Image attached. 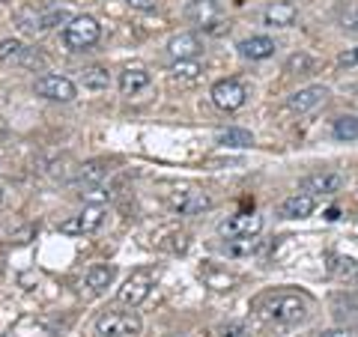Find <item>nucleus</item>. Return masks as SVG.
Returning <instances> with one entry per match:
<instances>
[{"mask_svg":"<svg viewBox=\"0 0 358 337\" xmlns=\"http://www.w3.org/2000/svg\"><path fill=\"white\" fill-rule=\"evenodd\" d=\"M329 272L331 275H355L358 272V263L350 260V257H331V263H329Z\"/></svg>","mask_w":358,"mask_h":337,"instance_id":"24","label":"nucleus"},{"mask_svg":"<svg viewBox=\"0 0 358 337\" xmlns=\"http://www.w3.org/2000/svg\"><path fill=\"white\" fill-rule=\"evenodd\" d=\"M33 89H36L42 99H48V102H72V99L78 96V87L69 81V78H66V75H54V72L36 78Z\"/></svg>","mask_w":358,"mask_h":337,"instance_id":"8","label":"nucleus"},{"mask_svg":"<svg viewBox=\"0 0 358 337\" xmlns=\"http://www.w3.org/2000/svg\"><path fill=\"white\" fill-rule=\"evenodd\" d=\"M310 310V301L299 293H275L263 301V313L268 320L281 322V325H296L308 317Z\"/></svg>","mask_w":358,"mask_h":337,"instance_id":"1","label":"nucleus"},{"mask_svg":"<svg viewBox=\"0 0 358 337\" xmlns=\"http://www.w3.org/2000/svg\"><path fill=\"white\" fill-rule=\"evenodd\" d=\"M313 69V60L308 54H293V57L287 60V72H299V75H310Z\"/></svg>","mask_w":358,"mask_h":337,"instance_id":"26","label":"nucleus"},{"mask_svg":"<svg viewBox=\"0 0 358 337\" xmlns=\"http://www.w3.org/2000/svg\"><path fill=\"white\" fill-rule=\"evenodd\" d=\"M81 197L84 200H93V203L99 206L102 200H108V191H102V182H99V185H90L87 191H81Z\"/></svg>","mask_w":358,"mask_h":337,"instance_id":"29","label":"nucleus"},{"mask_svg":"<svg viewBox=\"0 0 358 337\" xmlns=\"http://www.w3.org/2000/svg\"><path fill=\"white\" fill-rule=\"evenodd\" d=\"M131 9H138V13H147V9H155L162 3V0H126Z\"/></svg>","mask_w":358,"mask_h":337,"instance_id":"30","label":"nucleus"},{"mask_svg":"<svg viewBox=\"0 0 358 337\" xmlns=\"http://www.w3.org/2000/svg\"><path fill=\"white\" fill-rule=\"evenodd\" d=\"M108 171H110V167H105V164H87L84 167V171H81V179H84V182L87 185H99V182H102V179L108 176Z\"/></svg>","mask_w":358,"mask_h":337,"instance_id":"25","label":"nucleus"},{"mask_svg":"<svg viewBox=\"0 0 358 337\" xmlns=\"http://www.w3.org/2000/svg\"><path fill=\"white\" fill-rule=\"evenodd\" d=\"M275 39L268 36H251V39H242L239 42V54L245 60H268L275 54Z\"/></svg>","mask_w":358,"mask_h":337,"instance_id":"17","label":"nucleus"},{"mask_svg":"<svg viewBox=\"0 0 358 337\" xmlns=\"http://www.w3.org/2000/svg\"><path fill=\"white\" fill-rule=\"evenodd\" d=\"M167 54H171L173 60H194L203 54V42H200L197 33H176L167 42Z\"/></svg>","mask_w":358,"mask_h":337,"instance_id":"11","label":"nucleus"},{"mask_svg":"<svg viewBox=\"0 0 358 337\" xmlns=\"http://www.w3.org/2000/svg\"><path fill=\"white\" fill-rule=\"evenodd\" d=\"M212 102L221 110H239L248 102V89H245L242 81H236V78H224V81L212 84Z\"/></svg>","mask_w":358,"mask_h":337,"instance_id":"9","label":"nucleus"},{"mask_svg":"<svg viewBox=\"0 0 358 337\" xmlns=\"http://www.w3.org/2000/svg\"><path fill=\"white\" fill-rule=\"evenodd\" d=\"M343 188V176L334 173V171H322V173H310L301 179V191L313 197H331Z\"/></svg>","mask_w":358,"mask_h":337,"instance_id":"10","label":"nucleus"},{"mask_svg":"<svg viewBox=\"0 0 358 337\" xmlns=\"http://www.w3.org/2000/svg\"><path fill=\"white\" fill-rule=\"evenodd\" d=\"M155 268H138V272H131L126 278V284L120 287V293L117 299L122 301V305H131V308H138L141 301H147L150 293H152V287H155Z\"/></svg>","mask_w":358,"mask_h":337,"instance_id":"5","label":"nucleus"},{"mask_svg":"<svg viewBox=\"0 0 358 337\" xmlns=\"http://www.w3.org/2000/svg\"><path fill=\"white\" fill-rule=\"evenodd\" d=\"M215 143L224 150H248L254 147V134L248 129H227V131H218Z\"/></svg>","mask_w":358,"mask_h":337,"instance_id":"18","label":"nucleus"},{"mask_svg":"<svg viewBox=\"0 0 358 337\" xmlns=\"http://www.w3.org/2000/svg\"><path fill=\"white\" fill-rule=\"evenodd\" d=\"M313 209H317V197L305 194V191H299V194L287 197L284 203H281V215L289 218V221H301V218H310Z\"/></svg>","mask_w":358,"mask_h":337,"instance_id":"14","label":"nucleus"},{"mask_svg":"<svg viewBox=\"0 0 358 337\" xmlns=\"http://www.w3.org/2000/svg\"><path fill=\"white\" fill-rule=\"evenodd\" d=\"M263 230V218L257 212H236L218 224V233L224 239H254Z\"/></svg>","mask_w":358,"mask_h":337,"instance_id":"6","label":"nucleus"},{"mask_svg":"<svg viewBox=\"0 0 358 337\" xmlns=\"http://www.w3.org/2000/svg\"><path fill=\"white\" fill-rule=\"evenodd\" d=\"M15 54H21V42L18 39H3L0 42V60L15 57Z\"/></svg>","mask_w":358,"mask_h":337,"instance_id":"28","label":"nucleus"},{"mask_svg":"<svg viewBox=\"0 0 358 337\" xmlns=\"http://www.w3.org/2000/svg\"><path fill=\"white\" fill-rule=\"evenodd\" d=\"M242 331H245L242 325H230V329H224V334H221V337H242Z\"/></svg>","mask_w":358,"mask_h":337,"instance_id":"32","label":"nucleus"},{"mask_svg":"<svg viewBox=\"0 0 358 337\" xmlns=\"http://www.w3.org/2000/svg\"><path fill=\"white\" fill-rule=\"evenodd\" d=\"M143 331V322L138 313L129 310H105L96 317V334L99 337H138Z\"/></svg>","mask_w":358,"mask_h":337,"instance_id":"2","label":"nucleus"},{"mask_svg":"<svg viewBox=\"0 0 358 337\" xmlns=\"http://www.w3.org/2000/svg\"><path fill=\"white\" fill-rule=\"evenodd\" d=\"M326 99H329L326 87H305V89H299V93H293L287 99V108L293 110V114H310V110L320 108Z\"/></svg>","mask_w":358,"mask_h":337,"instance_id":"12","label":"nucleus"},{"mask_svg":"<svg viewBox=\"0 0 358 337\" xmlns=\"http://www.w3.org/2000/svg\"><path fill=\"white\" fill-rule=\"evenodd\" d=\"M320 337H352V331H346V329H331V331L320 334Z\"/></svg>","mask_w":358,"mask_h":337,"instance_id":"33","label":"nucleus"},{"mask_svg":"<svg viewBox=\"0 0 358 337\" xmlns=\"http://www.w3.org/2000/svg\"><path fill=\"white\" fill-rule=\"evenodd\" d=\"M299 18V6L296 3H287V0H278V3L266 6L263 21L268 27H293Z\"/></svg>","mask_w":358,"mask_h":337,"instance_id":"15","label":"nucleus"},{"mask_svg":"<svg viewBox=\"0 0 358 337\" xmlns=\"http://www.w3.org/2000/svg\"><path fill=\"white\" fill-rule=\"evenodd\" d=\"M110 84V78L105 69H90L84 72V89H108Z\"/></svg>","mask_w":358,"mask_h":337,"instance_id":"22","label":"nucleus"},{"mask_svg":"<svg viewBox=\"0 0 358 337\" xmlns=\"http://www.w3.org/2000/svg\"><path fill=\"white\" fill-rule=\"evenodd\" d=\"M338 63L341 66H355L358 63V45H355V48H350V51H343L341 57H338Z\"/></svg>","mask_w":358,"mask_h":337,"instance_id":"31","label":"nucleus"},{"mask_svg":"<svg viewBox=\"0 0 358 337\" xmlns=\"http://www.w3.org/2000/svg\"><path fill=\"white\" fill-rule=\"evenodd\" d=\"M167 206L173 212H179V215H203V212H209L215 206V200L209 197V191L188 185V188L173 191V194L167 197Z\"/></svg>","mask_w":358,"mask_h":337,"instance_id":"4","label":"nucleus"},{"mask_svg":"<svg viewBox=\"0 0 358 337\" xmlns=\"http://www.w3.org/2000/svg\"><path fill=\"white\" fill-rule=\"evenodd\" d=\"M338 21L343 30H358V3H346L338 9Z\"/></svg>","mask_w":358,"mask_h":337,"instance_id":"23","label":"nucleus"},{"mask_svg":"<svg viewBox=\"0 0 358 337\" xmlns=\"http://www.w3.org/2000/svg\"><path fill=\"white\" fill-rule=\"evenodd\" d=\"M221 15V3L218 0H192L185 6V18L192 21L194 27H212Z\"/></svg>","mask_w":358,"mask_h":337,"instance_id":"13","label":"nucleus"},{"mask_svg":"<svg viewBox=\"0 0 358 337\" xmlns=\"http://www.w3.org/2000/svg\"><path fill=\"white\" fill-rule=\"evenodd\" d=\"M99 36H102V27L93 15H75L63 30V45L69 51H87L99 42Z\"/></svg>","mask_w":358,"mask_h":337,"instance_id":"3","label":"nucleus"},{"mask_svg":"<svg viewBox=\"0 0 358 337\" xmlns=\"http://www.w3.org/2000/svg\"><path fill=\"white\" fill-rule=\"evenodd\" d=\"M105 224V209L102 206H84L78 215H69L60 221V233L66 236H90Z\"/></svg>","mask_w":358,"mask_h":337,"instance_id":"7","label":"nucleus"},{"mask_svg":"<svg viewBox=\"0 0 358 337\" xmlns=\"http://www.w3.org/2000/svg\"><path fill=\"white\" fill-rule=\"evenodd\" d=\"M0 200H3V188H0Z\"/></svg>","mask_w":358,"mask_h":337,"instance_id":"34","label":"nucleus"},{"mask_svg":"<svg viewBox=\"0 0 358 337\" xmlns=\"http://www.w3.org/2000/svg\"><path fill=\"white\" fill-rule=\"evenodd\" d=\"M200 63H194V60H173V66H171V75L176 78V81H197L200 78Z\"/></svg>","mask_w":358,"mask_h":337,"instance_id":"20","label":"nucleus"},{"mask_svg":"<svg viewBox=\"0 0 358 337\" xmlns=\"http://www.w3.org/2000/svg\"><path fill=\"white\" fill-rule=\"evenodd\" d=\"M114 278H117L114 266H93L87 272V287L93 289V293H105V289L114 284Z\"/></svg>","mask_w":358,"mask_h":337,"instance_id":"19","label":"nucleus"},{"mask_svg":"<svg viewBox=\"0 0 358 337\" xmlns=\"http://www.w3.org/2000/svg\"><path fill=\"white\" fill-rule=\"evenodd\" d=\"M150 72L143 69V66H129V69L120 72V93L122 96H138L141 89L150 87Z\"/></svg>","mask_w":358,"mask_h":337,"instance_id":"16","label":"nucleus"},{"mask_svg":"<svg viewBox=\"0 0 358 337\" xmlns=\"http://www.w3.org/2000/svg\"><path fill=\"white\" fill-rule=\"evenodd\" d=\"M206 280L215 289H233V284H236V278L233 275H224V272H206Z\"/></svg>","mask_w":358,"mask_h":337,"instance_id":"27","label":"nucleus"},{"mask_svg":"<svg viewBox=\"0 0 358 337\" xmlns=\"http://www.w3.org/2000/svg\"><path fill=\"white\" fill-rule=\"evenodd\" d=\"M334 138L338 141H358V117H338L334 120Z\"/></svg>","mask_w":358,"mask_h":337,"instance_id":"21","label":"nucleus"}]
</instances>
